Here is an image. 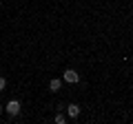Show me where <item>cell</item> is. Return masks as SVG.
I'll return each mask as SVG.
<instances>
[{
  "instance_id": "cell-1",
  "label": "cell",
  "mask_w": 133,
  "mask_h": 124,
  "mask_svg": "<svg viewBox=\"0 0 133 124\" xmlns=\"http://www.w3.org/2000/svg\"><path fill=\"white\" fill-rule=\"evenodd\" d=\"M5 111L11 115V118H16V115L20 113V102L18 100H9V102H7V106H5Z\"/></svg>"
},
{
  "instance_id": "cell-2",
  "label": "cell",
  "mask_w": 133,
  "mask_h": 124,
  "mask_svg": "<svg viewBox=\"0 0 133 124\" xmlns=\"http://www.w3.org/2000/svg\"><path fill=\"white\" fill-rule=\"evenodd\" d=\"M78 80H80L78 71H73V69H66V71H64V82H69V84H76Z\"/></svg>"
},
{
  "instance_id": "cell-3",
  "label": "cell",
  "mask_w": 133,
  "mask_h": 124,
  "mask_svg": "<svg viewBox=\"0 0 133 124\" xmlns=\"http://www.w3.org/2000/svg\"><path fill=\"white\" fill-rule=\"evenodd\" d=\"M66 113H69V118H78V115H80V106L78 104H69Z\"/></svg>"
},
{
  "instance_id": "cell-4",
  "label": "cell",
  "mask_w": 133,
  "mask_h": 124,
  "mask_svg": "<svg viewBox=\"0 0 133 124\" xmlns=\"http://www.w3.org/2000/svg\"><path fill=\"white\" fill-rule=\"evenodd\" d=\"M60 86H62V82H60V80H58V78H53V80H51V82H49V89H51V91H53V93H56V91H60Z\"/></svg>"
},
{
  "instance_id": "cell-5",
  "label": "cell",
  "mask_w": 133,
  "mask_h": 124,
  "mask_svg": "<svg viewBox=\"0 0 133 124\" xmlns=\"http://www.w3.org/2000/svg\"><path fill=\"white\" fill-rule=\"evenodd\" d=\"M64 120H66V118H64L62 113H58V115H56V124H64Z\"/></svg>"
},
{
  "instance_id": "cell-6",
  "label": "cell",
  "mask_w": 133,
  "mask_h": 124,
  "mask_svg": "<svg viewBox=\"0 0 133 124\" xmlns=\"http://www.w3.org/2000/svg\"><path fill=\"white\" fill-rule=\"evenodd\" d=\"M5 86H7V80H5V78H0V91L5 89Z\"/></svg>"
},
{
  "instance_id": "cell-7",
  "label": "cell",
  "mask_w": 133,
  "mask_h": 124,
  "mask_svg": "<svg viewBox=\"0 0 133 124\" xmlns=\"http://www.w3.org/2000/svg\"><path fill=\"white\" fill-rule=\"evenodd\" d=\"M0 113H2V104H0Z\"/></svg>"
},
{
  "instance_id": "cell-8",
  "label": "cell",
  "mask_w": 133,
  "mask_h": 124,
  "mask_svg": "<svg viewBox=\"0 0 133 124\" xmlns=\"http://www.w3.org/2000/svg\"><path fill=\"white\" fill-rule=\"evenodd\" d=\"M0 7H2V0H0Z\"/></svg>"
}]
</instances>
